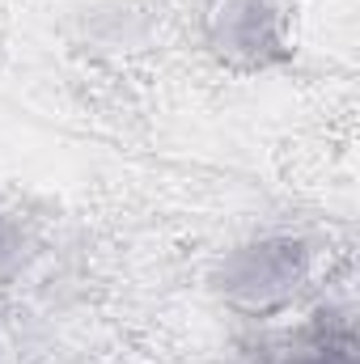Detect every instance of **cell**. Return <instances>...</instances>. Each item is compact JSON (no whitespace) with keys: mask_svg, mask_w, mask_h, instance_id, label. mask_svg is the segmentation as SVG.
I'll list each match as a JSON object with an SVG mask.
<instances>
[{"mask_svg":"<svg viewBox=\"0 0 360 364\" xmlns=\"http://www.w3.org/2000/svg\"><path fill=\"white\" fill-rule=\"evenodd\" d=\"M318 275V242L301 229H255L229 242L212 272L208 288L221 305L268 318L288 309Z\"/></svg>","mask_w":360,"mask_h":364,"instance_id":"6da1fadb","label":"cell"},{"mask_svg":"<svg viewBox=\"0 0 360 364\" xmlns=\"http://www.w3.org/2000/svg\"><path fill=\"white\" fill-rule=\"evenodd\" d=\"M199 43L225 73H271L292 60L288 0H203Z\"/></svg>","mask_w":360,"mask_h":364,"instance_id":"7a4b0ae2","label":"cell"},{"mask_svg":"<svg viewBox=\"0 0 360 364\" xmlns=\"http://www.w3.org/2000/svg\"><path fill=\"white\" fill-rule=\"evenodd\" d=\"M271 364H360L356 360V331L348 314H335V305H327V314L309 318Z\"/></svg>","mask_w":360,"mask_h":364,"instance_id":"3957f363","label":"cell"},{"mask_svg":"<svg viewBox=\"0 0 360 364\" xmlns=\"http://www.w3.org/2000/svg\"><path fill=\"white\" fill-rule=\"evenodd\" d=\"M34 255H38V237H34L30 220L17 208L0 203V288L17 284L21 275L30 272Z\"/></svg>","mask_w":360,"mask_h":364,"instance_id":"277c9868","label":"cell"}]
</instances>
